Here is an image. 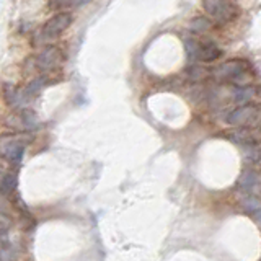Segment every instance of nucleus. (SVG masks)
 <instances>
[{
  "label": "nucleus",
  "instance_id": "4468645a",
  "mask_svg": "<svg viewBox=\"0 0 261 261\" xmlns=\"http://www.w3.org/2000/svg\"><path fill=\"white\" fill-rule=\"evenodd\" d=\"M243 147H245L243 160L250 165H260L261 164V144H257V146H243Z\"/></svg>",
  "mask_w": 261,
  "mask_h": 261
},
{
  "label": "nucleus",
  "instance_id": "ddd939ff",
  "mask_svg": "<svg viewBox=\"0 0 261 261\" xmlns=\"http://www.w3.org/2000/svg\"><path fill=\"white\" fill-rule=\"evenodd\" d=\"M212 28H214V23L209 18H206V16H196V18H193L189 23V30L199 34L209 33Z\"/></svg>",
  "mask_w": 261,
  "mask_h": 261
},
{
  "label": "nucleus",
  "instance_id": "dca6fc26",
  "mask_svg": "<svg viewBox=\"0 0 261 261\" xmlns=\"http://www.w3.org/2000/svg\"><path fill=\"white\" fill-rule=\"evenodd\" d=\"M11 225H13V220H11V217L7 216V214L0 212V234H5V232H8Z\"/></svg>",
  "mask_w": 261,
  "mask_h": 261
},
{
  "label": "nucleus",
  "instance_id": "f8f14e48",
  "mask_svg": "<svg viewBox=\"0 0 261 261\" xmlns=\"http://www.w3.org/2000/svg\"><path fill=\"white\" fill-rule=\"evenodd\" d=\"M16 184H18V176L15 173H5V175L0 178V193L3 196L11 194L16 189Z\"/></svg>",
  "mask_w": 261,
  "mask_h": 261
},
{
  "label": "nucleus",
  "instance_id": "6ab92c4d",
  "mask_svg": "<svg viewBox=\"0 0 261 261\" xmlns=\"http://www.w3.org/2000/svg\"><path fill=\"white\" fill-rule=\"evenodd\" d=\"M5 201V196L2 194V193H0V202H3Z\"/></svg>",
  "mask_w": 261,
  "mask_h": 261
},
{
  "label": "nucleus",
  "instance_id": "9b49d317",
  "mask_svg": "<svg viewBox=\"0 0 261 261\" xmlns=\"http://www.w3.org/2000/svg\"><path fill=\"white\" fill-rule=\"evenodd\" d=\"M220 54H222V51H220L219 48L214 43L211 41H202L201 43V51L198 54V61L199 62H212L216 61L217 57H220Z\"/></svg>",
  "mask_w": 261,
  "mask_h": 261
},
{
  "label": "nucleus",
  "instance_id": "0eeeda50",
  "mask_svg": "<svg viewBox=\"0 0 261 261\" xmlns=\"http://www.w3.org/2000/svg\"><path fill=\"white\" fill-rule=\"evenodd\" d=\"M237 189L242 196H252V198L261 199V170L248 168L242 172L237 179Z\"/></svg>",
  "mask_w": 261,
  "mask_h": 261
},
{
  "label": "nucleus",
  "instance_id": "20e7f679",
  "mask_svg": "<svg viewBox=\"0 0 261 261\" xmlns=\"http://www.w3.org/2000/svg\"><path fill=\"white\" fill-rule=\"evenodd\" d=\"M202 8L206 10L211 21L217 23V25L234 21L240 11L235 2H225V0H206V2H202Z\"/></svg>",
  "mask_w": 261,
  "mask_h": 261
},
{
  "label": "nucleus",
  "instance_id": "f3484780",
  "mask_svg": "<svg viewBox=\"0 0 261 261\" xmlns=\"http://www.w3.org/2000/svg\"><path fill=\"white\" fill-rule=\"evenodd\" d=\"M10 245L8 243V237H7V234H0V252L2 250H5Z\"/></svg>",
  "mask_w": 261,
  "mask_h": 261
},
{
  "label": "nucleus",
  "instance_id": "6e6552de",
  "mask_svg": "<svg viewBox=\"0 0 261 261\" xmlns=\"http://www.w3.org/2000/svg\"><path fill=\"white\" fill-rule=\"evenodd\" d=\"M31 61H33L36 71L52 72V71H56L57 67H61V64L64 62V54L59 48H56V46H48V48H44Z\"/></svg>",
  "mask_w": 261,
  "mask_h": 261
},
{
  "label": "nucleus",
  "instance_id": "2eb2a0df",
  "mask_svg": "<svg viewBox=\"0 0 261 261\" xmlns=\"http://www.w3.org/2000/svg\"><path fill=\"white\" fill-rule=\"evenodd\" d=\"M43 87H44V77H36V79H33L31 82L26 85V88L23 90V93H25L28 98L36 96L39 91L43 90Z\"/></svg>",
  "mask_w": 261,
  "mask_h": 261
},
{
  "label": "nucleus",
  "instance_id": "7ed1b4c3",
  "mask_svg": "<svg viewBox=\"0 0 261 261\" xmlns=\"http://www.w3.org/2000/svg\"><path fill=\"white\" fill-rule=\"evenodd\" d=\"M30 141L31 136L28 132H10L0 136V155L10 162H20Z\"/></svg>",
  "mask_w": 261,
  "mask_h": 261
},
{
  "label": "nucleus",
  "instance_id": "1a4fd4ad",
  "mask_svg": "<svg viewBox=\"0 0 261 261\" xmlns=\"http://www.w3.org/2000/svg\"><path fill=\"white\" fill-rule=\"evenodd\" d=\"M2 96L5 103L8 104V106L15 108V111H18V109H26V103H28V96L23 93L21 90L16 88L15 85L11 84H5L2 87Z\"/></svg>",
  "mask_w": 261,
  "mask_h": 261
},
{
  "label": "nucleus",
  "instance_id": "9d476101",
  "mask_svg": "<svg viewBox=\"0 0 261 261\" xmlns=\"http://www.w3.org/2000/svg\"><path fill=\"white\" fill-rule=\"evenodd\" d=\"M229 137L237 144H243V146H257V144H261V127L234 129L230 131Z\"/></svg>",
  "mask_w": 261,
  "mask_h": 261
},
{
  "label": "nucleus",
  "instance_id": "a211bd4d",
  "mask_svg": "<svg viewBox=\"0 0 261 261\" xmlns=\"http://www.w3.org/2000/svg\"><path fill=\"white\" fill-rule=\"evenodd\" d=\"M253 217H255V220H257V222H258L260 227H261V209H260V211H257V212L253 214Z\"/></svg>",
  "mask_w": 261,
  "mask_h": 261
},
{
  "label": "nucleus",
  "instance_id": "f257e3e1",
  "mask_svg": "<svg viewBox=\"0 0 261 261\" xmlns=\"http://www.w3.org/2000/svg\"><path fill=\"white\" fill-rule=\"evenodd\" d=\"M212 77L217 82L230 84L232 87H250L252 84L250 67L242 59H232L220 64L212 71Z\"/></svg>",
  "mask_w": 261,
  "mask_h": 261
},
{
  "label": "nucleus",
  "instance_id": "f03ea898",
  "mask_svg": "<svg viewBox=\"0 0 261 261\" xmlns=\"http://www.w3.org/2000/svg\"><path fill=\"white\" fill-rule=\"evenodd\" d=\"M225 123L235 129L261 127V103H247L234 108L225 116Z\"/></svg>",
  "mask_w": 261,
  "mask_h": 261
},
{
  "label": "nucleus",
  "instance_id": "39448f33",
  "mask_svg": "<svg viewBox=\"0 0 261 261\" xmlns=\"http://www.w3.org/2000/svg\"><path fill=\"white\" fill-rule=\"evenodd\" d=\"M71 23H72V16L66 13V11L56 13L44 23V26L39 30L36 36H34V44H46L52 41V39H56L71 26Z\"/></svg>",
  "mask_w": 261,
  "mask_h": 261
},
{
  "label": "nucleus",
  "instance_id": "423d86ee",
  "mask_svg": "<svg viewBox=\"0 0 261 261\" xmlns=\"http://www.w3.org/2000/svg\"><path fill=\"white\" fill-rule=\"evenodd\" d=\"M3 126L13 132H30L38 126V118L30 109H18L5 116Z\"/></svg>",
  "mask_w": 261,
  "mask_h": 261
}]
</instances>
